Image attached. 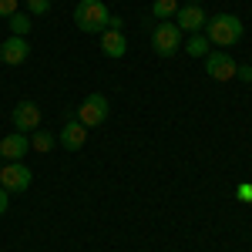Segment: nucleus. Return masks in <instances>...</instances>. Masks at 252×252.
<instances>
[{
  "label": "nucleus",
  "mask_w": 252,
  "mask_h": 252,
  "mask_svg": "<svg viewBox=\"0 0 252 252\" xmlns=\"http://www.w3.org/2000/svg\"><path fill=\"white\" fill-rule=\"evenodd\" d=\"M235 198H239V202H252V185L249 182H242V185L235 189Z\"/></svg>",
  "instance_id": "19"
},
{
  "label": "nucleus",
  "mask_w": 252,
  "mask_h": 252,
  "mask_svg": "<svg viewBox=\"0 0 252 252\" xmlns=\"http://www.w3.org/2000/svg\"><path fill=\"white\" fill-rule=\"evenodd\" d=\"M10 31H14L17 37H27V34H31V20H27V14H14V17H10Z\"/></svg>",
  "instance_id": "16"
},
{
  "label": "nucleus",
  "mask_w": 252,
  "mask_h": 252,
  "mask_svg": "<svg viewBox=\"0 0 252 252\" xmlns=\"http://www.w3.org/2000/svg\"><path fill=\"white\" fill-rule=\"evenodd\" d=\"M7 195H10V192H7V189H3V185H0V215L7 212Z\"/></svg>",
  "instance_id": "21"
},
{
  "label": "nucleus",
  "mask_w": 252,
  "mask_h": 252,
  "mask_svg": "<svg viewBox=\"0 0 252 252\" xmlns=\"http://www.w3.org/2000/svg\"><path fill=\"white\" fill-rule=\"evenodd\" d=\"M205 20L209 17H205V10H202L198 3H185V7L175 10V24H178L182 34H185V31H189V34H198V31L205 27Z\"/></svg>",
  "instance_id": "7"
},
{
  "label": "nucleus",
  "mask_w": 252,
  "mask_h": 252,
  "mask_svg": "<svg viewBox=\"0 0 252 252\" xmlns=\"http://www.w3.org/2000/svg\"><path fill=\"white\" fill-rule=\"evenodd\" d=\"M175 10H178V0H155L152 3V17H158V20L175 17Z\"/></svg>",
  "instance_id": "13"
},
{
  "label": "nucleus",
  "mask_w": 252,
  "mask_h": 252,
  "mask_svg": "<svg viewBox=\"0 0 252 252\" xmlns=\"http://www.w3.org/2000/svg\"><path fill=\"white\" fill-rule=\"evenodd\" d=\"M189 3H202V0H189Z\"/></svg>",
  "instance_id": "22"
},
{
  "label": "nucleus",
  "mask_w": 252,
  "mask_h": 252,
  "mask_svg": "<svg viewBox=\"0 0 252 252\" xmlns=\"http://www.w3.org/2000/svg\"><path fill=\"white\" fill-rule=\"evenodd\" d=\"M37 125H40V108L34 101H20L14 108V128L27 135V131H37Z\"/></svg>",
  "instance_id": "8"
},
{
  "label": "nucleus",
  "mask_w": 252,
  "mask_h": 252,
  "mask_svg": "<svg viewBox=\"0 0 252 252\" xmlns=\"http://www.w3.org/2000/svg\"><path fill=\"white\" fill-rule=\"evenodd\" d=\"M235 67H239V64H235L229 54H222V51H209V54H205V71H209L212 81H232Z\"/></svg>",
  "instance_id": "6"
},
{
  "label": "nucleus",
  "mask_w": 252,
  "mask_h": 252,
  "mask_svg": "<svg viewBox=\"0 0 252 252\" xmlns=\"http://www.w3.org/2000/svg\"><path fill=\"white\" fill-rule=\"evenodd\" d=\"M0 168H3V165H0Z\"/></svg>",
  "instance_id": "23"
},
{
  "label": "nucleus",
  "mask_w": 252,
  "mask_h": 252,
  "mask_svg": "<svg viewBox=\"0 0 252 252\" xmlns=\"http://www.w3.org/2000/svg\"><path fill=\"white\" fill-rule=\"evenodd\" d=\"M17 14V0H0V17H14Z\"/></svg>",
  "instance_id": "18"
},
{
  "label": "nucleus",
  "mask_w": 252,
  "mask_h": 252,
  "mask_svg": "<svg viewBox=\"0 0 252 252\" xmlns=\"http://www.w3.org/2000/svg\"><path fill=\"white\" fill-rule=\"evenodd\" d=\"M34 182V175L27 165H20V161H7L3 168H0V185L7 189V192H27V185Z\"/></svg>",
  "instance_id": "5"
},
{
  "label": "nucleus",
  "mask_w": 252,
  "mask_h": 252,
  "mask_svg": "<svg viewBox=\"0 0 252 252\" xmlns=\"http://www.w3.org/2000/svg\"><path fill=\"white\" fill-rule=\"evenodd\" d=\"M84 141H88V128L81 125L78 118H71V121L61 128V145H64L67 152H81V148H84Z\"/></svg>",
  "instance_id": "11"
},
{
  "label": "nucleus",
  "mask_w": 252,
  "mask_h": 252,
  "mask_svg": "<svg viewBox=\"0 0 252 252\" xmlns=\"http://www.w3.org/2000/svg\"><path fill=\"white\" fill-rule=\"evenodd\" d=\"M27 10H31V14H47V10H51V0H27Z\"/></svg>",
  "instance_id": "17"
},
{
  "label": "nucleus",
  "mask_w": 252,
  "mask_h": 252,
  "mask_svg": "<svg viewBox=\"0 0 252 252\" xmlns=\"http://www.w3.org/2000/svg\"><path fill=\"white\" fill-rule=\"evenodd\" d=\"M27 54H31V47H27V37H7L3 44H0V61L3 64H10V67H17V64H24L27 61Z\"/></svg>",
  "instance_id": "9"
},
{
  "label": "nucleus",
  "mask_w": 252,
  "mask_h": 252,
  "mask_svg": "<svg viewBox=\"0 0 252 252\" xmlns=\"http://www.w3.org/2000/svg\"><path fill=\"white\" fill-rule=\"evenodd\" d=\"M152 44H155V54H161V58H172L175 51L182 47V31H178V24L161 20L155 31H152Z\"/></svg>",
  "instance_id": "4"
},
{
  "label": "nucleus",
  "mask_w": 252,
  "mask_h": 252,
  "mask_svg": "<svg viewBox=\"0 0 252 252\" xmlns=\"http://www.w3.org/2000/svg\"><path fill=\"white\" fill-rule=\"evenodd\" d=\"M31 148H34V152H51V148H54V135H51V131H34V138H31Z\"/></svg>",
  "instance_id": "15"
},
{
  "label": "nucleus",
  "mask_w": 252,
  "mask_h": 252,
  "mask_svg": "<svg viewBox=\"0 0 252 252\" xmlns=\"http://www.w3.org/2000/svg\"><path fill=\"white\" fill-rule=\"evenodd\" d=\"M108 111H111V104H108V97H104V94H88L78 104L74 118H78L84 128H97V125L108 121Z\"/></svg>",
  "instance_id": "3"
},
{
  "label": "nucleus",
  "mask_w": 252,
  "mask_h": 252,
  "mask_svg": "<svg viewBox=\"0 0 252 252\" xmlns=\"http://www.w3.org/2000/svg\"><path fill=\"white\" fill-rule=\"evenodd\" d=\"M108 7L101 3V0H81L78 7H74V24H78L84 34H97V31H104L108 27Z\"/></svg>",
  "instance_id": "2"
},
{
  "label": "nucleus",
  "mask_w": 252,
  "mask_h": 252,
  "mask_svg": "<svg viewBox=\"0 0 252 252\" xmlns=\"http://www.w3.org/2000/svg\"><path fill=\"white\" fill-rule=\"evenodd\" d=\"M235 78H242V81H252V67H249V64H242V67H235Z\"/></svg>",
  "instance_id": "20"
},
{
  "label": "nucleus",
  "mask_w": 252,
  "mask_h": 252,
  "mask_svg": "<svg viewBox=\"0 0 252 252\" xmlns=\"http://www.w3.org/2000/svg\"><path fill=\"white\" fill-rule=\"evenodd\" d=\"M246 34V27H242V20L235 17V14H215V17L205 20V37L209 44H219V47H232L239 44Z\"/></svg>",
  "instance_id": "1"
},
{
  "label": "nucleus",
  "mask_w": 252,
  "mask_h": 252,
  "mask_svg": "<svg viewBox=\"0 0 252 252\" xmlns=\"http://www.w3.org/2000/svg\"><path fill=\"white\" fill-rule=\"evenodd\" d=\"M27 148H31V141H27L24 131H14V135L0 138V158H7V161H20V158L27 155Z\"/></svg>",
  "instance_id": "10"
},
{
  "label": "nucleus",
  "mask_w": 252,
  "mask_h": 252,
  "mask_svg": "<svg viewBox=\"0 0 252 252\" xmlns=\"http://www.w3.org/2000/svg\"><path fill=\"white\" fill-rule=\"evenodd\" d=\"M101 51H104V58H125V51H128V40L121 31H104V37H101Z\"/></svg>",
  "instance_id": "12"
},
{
  "label": "nucleus",
  "mask_w": 252,
  "mask_h": 252,
  "mask_svg": "<svg viewBox=\"0 0 252 252\" xmlns=\"http://www.w3.org/2000/svg\"><path fill=\"white\" fill-rule=\"evenodd\" d=\"M185 51H189L192 58H205V54H209V37H205V34H192Z\"/></svg>",
  "instance_id": "14"
}]
</instances>
